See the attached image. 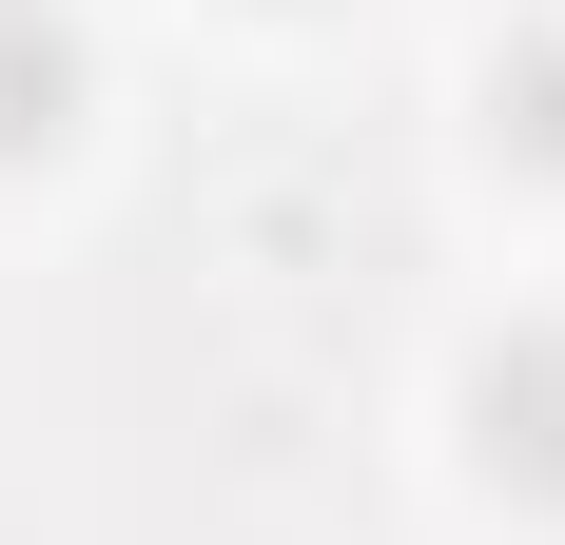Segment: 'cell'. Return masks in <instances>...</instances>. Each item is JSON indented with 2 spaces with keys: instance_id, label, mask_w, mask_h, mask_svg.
<instances>
[{
  "instance_id": "obj_1",
  "label": "cell",
  "mask_w": 565,
  "mask_h": 545,
  "mask_svg": "<svg viewBox=\"0 0 565 545\" xmlns=\"http://www.w3.org/2000/svg\"><path fill=\"white\" fill-rule=\"evenodd\" d=\"M468 468L526 506H565V312H508L468 351Z\"/></svg>"
},
{
  "instance_id": "obj_2",
  "label": "cell",
  "mask_w": 565,
  "mask_h": 545,
  "mask_svg": "<svg viewBox=\"0 0 565 545\" xmlns=\"http://www.w3.org/2000/svg\"><path fill=\"white\" fill-rule=\"evenodd\" d=\"M58 137H78V20L0 0V157H58Z\"/></svg>"
},
{
  "instance_id": "obj_3",
  "label": "cell",
  "mask_w": 565,
  "mask_h": 545,
  "mask_svg": "<svg viewBox=\"0 0 565 545\" xmlns=\"http://www.w3.org/2000/svg\"><path fill=\"white\" fill-rule=\"evenodd\" d=\"M488 137H508V157H546V175H565V20H526V40L488 58Z\"/></svg>"
}]
</instances>
